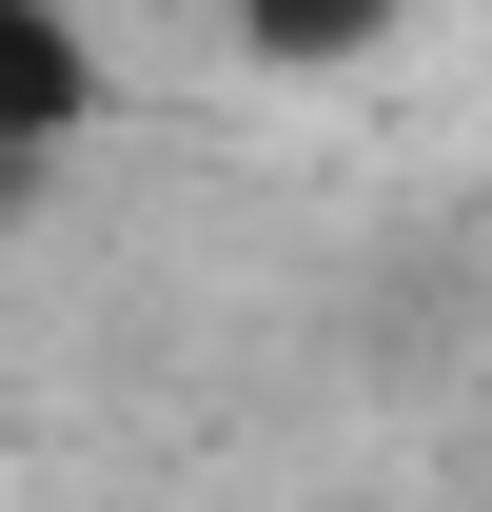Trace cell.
<instances>
[{
    "instance_id": "6da1fadb",
    "label": "cell",
    "mask_w": 492,
    "mask_h": 512,
    "mask_svg": "<svg viewBox=\"0 0 492 512\" xmlns=\"http://www.w3.org/2000/svg\"><path fill=\"white\" fill-rule=\"evenodd\" d=\"M99 119H119V79H99V40H79V0H0V217L60 178Z\"/></svg>"
},
{
    "instance_id": "7a4b0ae2",
    "label": "cell",
    "mask_w": 492,
    "mask_h": 512,
    "mask_svg": "<svg viewBox=\"0 0 492 512\" xmlns=\"http://www.w3.org/2000/svg\"><path fill=\"white\" fill-rule=\"evenodd\" d=\"M217 40H237L256 79H355L414 40V0H217Z\"/></svg>"
}]
</instances>
